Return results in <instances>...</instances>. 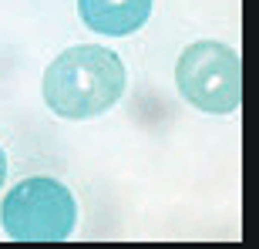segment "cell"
I'll return each instance as SVG.
<instances>
[{"instance_id": "2", "label": "cell", "mask_w": 259, "mask_h": 249, "mask_svg": "<svg viewBox=\"0 0 259 249\" xmlns=\"http://www.w3.org/2000/svg\"><path fill=\"white\" fill-rule=\"evenodd\" d=\"M0 222L14 242H61L74 232L77 202L64 182L34 175L7 192Z\"/></svg>"}, {"instance_id": "1", "label": "cell", "mask_w": 259, "mask_h": 249, "mask_svg": "<svg viewBox=\"0 0 259 249\" xmlns=\"http://www.w3.org/2000/svg\"><path fill=\"white\" fill-rule=\"evenodd\" d=\"M125 95V64L101 44H74L44 71V105L58 118L84 121L105 115Z\"/></svg>"}, {"instance_id": "4", "label": "cell", "mask_w": 259, "mask_h": 249, "mask_svg": "<svg viewBox=\"0 0 259 249\" xmlns=\"http://www.w3.org/2000/svg\"><path fill=\"white\" fill-rule=\"evenodd\" d=\"M77 14L98 34L125 37L152 17V0H77Z\"/></svg>"}, {"instance_id": "3", "label": "cell", "mask_w": 259, "mask_h": 249, "mask_svg": "<svg viewBox=\"0 0 259 249\" xmlns=\"http://www.w3.org/2000/svg\"><path fill=\"white\" fill-rule=\"evenodd\" d=\"M175 85L189 105L209 115H229L242 98L239 54L222 40H195L175 64Z\"/></svg>"}, {"instance_id": "5", "label": "cell", "mask_w": 259, "mask_h": 249, "mask_svg": "<svg viewBox=\"0 0 259 249\" xmlns=\"http://www.w3.org/2000/svg\"><path fill=\"white\" fill-rule=\"evenodd\" d=\"M4 179H7V155L0 148V189H4Z\"/></svg>"}]
</instances>
